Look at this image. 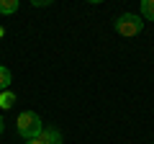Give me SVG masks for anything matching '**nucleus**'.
Masks as SVG:
<instances>
[{
  "mask_svg": "<svg viewBox=\"0 0 154 144\" xmlns=\"http://www.w3.org/2000/svg\"><path fill=\"white\" fill-rule=\"evenodd\" d=\"M16 131H18V136H23L26 142L28 139H38L41 131H44L41 116H38L36 111H23L21 116H18V121H16Z\"/></svg>",
  "mask_w": 154,
  "mask_h": 144,
  "instance_id": "nucleus-1",
  "label": "nucleus"
},
{
  "mask_svg": "<svg viewBox=\"0 0 154 144\" xmlns=\"http://www.w3.org/2000/svg\"><path fill=\"white\" fill-rule=\"evenodd\" d=\"M113 28H116V33H118V36L131 39V36H139V33L144 31V21H141L139 16H134V13H123V16L116 18Z\"/></svg>",
  "mask_w": 154,
  "mask_h": 144,
  "instance_id": "nucleus-2",
  "label": "nucleus"
},
{
  "mask_svg": "<svg viewBox=\"0 0 154 144\" xmlns=\"http://www.w3.org/2000/svg\"><path fill=\"white\" fill-rule=\"evenodd\" d=\"M38 139H41L44 144H62V139H64V136H62L59 129H54V126H44V131H41V136H38Z\"/></svg>",
  "mask_w": 154,
  "mask_h": 144,
  "instance_id": "nucleus-3",
  "label": "nucleus"
},
{
  "mask_svg": "<svg viewBox=\"0 0 154 144\" xmlns=\"http://www.w3.org/2000/svg\"><path fill=\"white\" fill-rule=\"evenodd\" d=\"M11 83H13V75H11V70L0 64V90H11Z\"/></svg>",
  "mask_w": 154,
  "mask_h": 144,
  "instance_id": "nucleus-4",
  "label": "nucleus"
},
{
  "mask_svg": "<svg viewBox=\"0 0 154 144\" xmlns=\"http://www.w3.org/2000/svg\"><path fill=\"white\" fill-rule=\"evenodd\" d=\"M18 11V0H0V16H11Z\"/></svg>",
  "mask_w": 154,
  "mask_h": 144,
  "instance_id": "nucleus-5",
  "label": "nucleus"
},
{
  "mask_svg": "<svg viewBox=\"0 0 154 144\" xmlns=\"http://www.w3.org/2000/svg\"><path fill=\"white\" fill-rule=\"evenodd\" d=\"M141 18L154 21V0H141Z\"/></svg>",
  "mask_w": 154,
  "mask_h": 144,
  "instance_id": "nucleus-6",
  "label": "nucleus"
},
{
  "mask_svg": "<svg viewBox=\"0 0 154 144\" xmlns=\"http://www.w3.org/2000/svg\"><path fill=\"white\" fill-rule=\"evenodd\" d=\"M13 103H16V93L13 90H3L0 93V108H11Z\"/></svg>",
  "mask_w": 154,
  "mask_h": 144,
  "instance_id": "nucleus-7",
  "label": "nucleus"
},
{
  "mask_svg": "<svg viewBox=\"0 0 154 144\" xmlns=\"http://www.w3.org/2000/svg\"><path fill=\"white\" fill-rule=\"evenodd\" d=\"M26 144H44V142H41V139H28Z\"/></svg>",
  "mask_w": 154,
  "mask_h": 144,
  "instance_id": "nucleus-8",
  "label": "nucleus"
},
{
  "mask_svg": "<svg viewBox=\"0 0 154 144\" xmlns=\"http://www.w3.org/2000/svg\"><path fill=\"white\" fill-rule=\"evenodd\" d=\"M3 129H5V121H3V116H0V134H3Z\"/></svg>",
  "mask_w": 154,
  "mask_h": 144,
  "instance_id": "nucleus-9",
  "label": "nucleus"
}]
</instances>
